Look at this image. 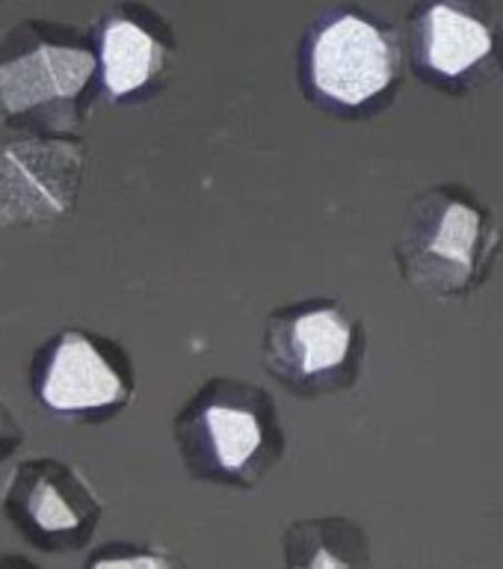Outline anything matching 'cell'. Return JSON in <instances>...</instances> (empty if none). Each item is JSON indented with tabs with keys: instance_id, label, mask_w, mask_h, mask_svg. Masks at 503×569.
Wrapping results in <instances>:
<instances>
[{
	"instance_id": "obj_1",
	"label": "cell",
	"mask_w": 503,
	"mask_h": 569,
	"mask_svg": "<svg viewBox=\"0 0 503 569\" xmlns=\"http://www.w3.org/2000/svg\"><path fill=\"white\" fill-rule=\"evenodd\" d=\"M172 436L190 478L231 489L261 483L288 451L273 395L234 377L204 382L175 416Z\"/></svg>"
},
{
	"instance_id": "obj_2",
	"label": "cell",
	"mask_w": 503,
	"mask_h": 569,
	"mask_svg": "<svg viewBox=\"0 0 503 569\" xmlns=\"http://www.w3.org/2000/svg\"><path fill=\"white\" fill-rule=\"evenodd\" d=\"M503 229L495 211L465 184L426 187L400 220L394 258L403 282L435 300L477 293L497 264Z\"/></svg>"
},
{
	"instance_id": "obj_3",
	"label": "cell",
	"mask_w": 503,
	"mask_h": 569,
	"mask_svg": "<svg viewBox=\"0 0 503 569\" xmlns=\"http://www.w3.org/2000/svg\"><path fill=\"white\" fill-rule=\"evenodd\" d=\"M101 89L95 42L74 27L21 21L0 39V119L30 133H71Z\"/></svg>"
},
{
	"instance_id": "obj_4",
	"label": "cell",
	"mask_w": 503,
	"mask_h": 569,
	"mask_svg": "<svg viewBox=\"0 0 503 569\" xmlns=\"http://www.w3.org/2000/svg\"><path fill=\"white\" fill-rule=\"evenodd\" d=\"M368 336L341 300H300L264 320L261 362L296 398H329L353 389L364 368Z\"/></svg>"
},
{
	"instance_id": "obj_5",
	"label": "cell",
	"mask_w": 503,
	"mask_h": 569,
	"mask_svg": "<svg viewBox=\"0 0 503 569\" xmlns=\"http://www.w3.org/2000/svg\"><path fill=\"white\" fill-rule=\"evenodd\" d=\"M305 87L329 110L364 113L380 107L400 80V51L371 18L341 12L320 24L305 44Z\"/></svg>"
},
{
	"instance_id": "obj_6",
	"label": "cell",
	"mask_w": 503,
	"mask_h": 569,
	"mask_svg": "<svg viewBox=\"0 0 503 569\" xmlns=\"http://www.w3.org/2000/svg\"><path fill=\"white\" fill-rule=\"evenodd\" d=\"M33 391L44 409L71 421H107L137 391L131 356L89 329H62L36 353Z\"/></svg>"
},
{
	"instance_id": "obj_7",
	"label": "cell",
	"mask_w": 503,
	"mask_h": 569,
	"mask_svg": "<svg viewBox=\"0 0 503 569\" xmlns=\"http://www.w3.org/2000/svg\"><path fill=\"white\" fill-rule=\"evenodd\" d=\"M0 498L12 528L53 555L83 549L104 510L87 475L53 457L18 462Z\"/></svg>"
},
{
	"instance_id": "obj_8",
	"label": "cell",
	"mask_w": 503,
	"mask_h": 569,
	"mask_svg": "<svg viewBox=\"0 0 503 569\" xmlns=\"http://www.w3.org/2000/svg\"><path fill=\"white\" fill-rule=\"evenodd\" d=\"M87 176V146L71 133H30L0 146V229L69 217Z\"/></svg>"
},
{
	"instance_id": "obj_9",
	"label": "cell",
	"mask_w": 503,
	"mask_h": 569,
	"mask_svg": "<svg viewBox=\"0 0 503 569\" xmlns=\"http://www.w3.org/2000/svg\"><path fill=\"white\" fill-rule=\"evenodd\" d=\"M497 53L501 42L492 24L456 3L435 0L418 18L412 48L418 78L442 92L465 96L486 87L503 74Z\"/></svg>"
},
{
	"instance_id": "obj_10",
	"label": "cell",
	"mask_w": 503,
	"mask_h": 569,
	"mask_svg": "<svg viewBox=\"0 0 503 569\" xmlns=\"http://www.w3.org/2000/svg\"><path fill=\"white\" fill-rule=\"evenodd\" d=\"M95 51L101 92L113 104H133L163 89L175 42L149 12L115 7L95 24Z\"/></svg>"
},
{
	"instance_id": "obj_11",
	"label": "cell",
	"mask_w": 503,
	"mask_h": 569,
	"mask_svg": "<svg viewBox=\"0 0 503 569\" xmlns=\"http://www.w3.org/2000/svg\"><path fill=\"white\" fill-rule=\"evenodd\" d=\"M284 563L288 567H368L371 540L362 525L341 516L300 519L284 531Z\"/></svg>"
},
{
	"instance_id": "obj_12",
	"label": "cell",
	"mask_w": 503,
	"mask_h": 569,
	"mask_svg": "<svg viewBox=\"0 0 503 569\" xmlns=\"http://www.w3.org/2000/svg\"><path fill=\"white\" fill-rule=\"evenodd\" d=\"M89 563L92 567H172L178 560L160 555V551H151V546H133V551H128V555L101 551L95 558H89Z\"/></svg>"
},
{
	"instance_id": "obj_13",
	"label": "cell",
	"mask_w": 503,
	"mask_h": 569,
	"mask_svg": "<svg viewBox=\"0 0 503 569\" xmlns=\"http://www.w3.org/2000/svg\"><path fill=\"white\" fill-rule=\"evenodd\" d=\"M24 442V427L18 421V416L9 409V403L0 398V462L9 460L12 453Z\"/></svg>"
}]
</instances>
